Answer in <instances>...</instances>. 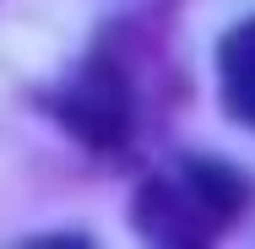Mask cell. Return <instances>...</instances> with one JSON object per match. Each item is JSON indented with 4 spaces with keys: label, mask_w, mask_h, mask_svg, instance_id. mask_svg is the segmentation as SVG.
I'll use <instances>...</instances> for the list:
<instances>
[{
    "label": "cell",
    "mask_w": 255,
    "mask_h": 249,
    "mask_svg": "<svg viewBox=\"0 0 255 249\" xmlns=\"http://www.w3.org/2000/svg\"><path fill=\"white\" fill-rule=\"evenodd\" d=\"M44 108L54 114L60 130H71L87 152H125L136 136V65L125 54V38L103 33L98 49L76 65L71 82H60L54 92H44Z\"/></svg>",
    "instance_id": "2"
},
{
    "label": "cell",
    "mask_w": 255,
    "mask_h": 249,
    "mask_svg": "<svg viewBox=\"0 0 255 249\" xmlns=\"http://www.w3.org/2000/svg\"><path fill=\"white\" fill-rule=\"evenodd\" d=\"M217 98L234 125L255 130V16L234 22L217 44Z\"/></svg>",
    "instance_id": "3"
},
{
    "label": "cell",
    "mask_w": 255,
    "mask_h": 249,
    "mask_svg": "<svg viewBox=\"0 0 255 249\" xmlns=\"http://www.w3.org/2000/svg\"><path fill=\"white\" fill-rule=\"evenodd\" d=\"M250 179L223 163V157H174L152 168L136 200H130V222L141 239L152 244H212L228 222L245 217L250 206Z\"/></svg>",
    "instance_id": "1"
}]
</instances>
